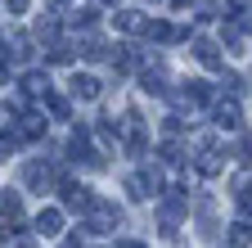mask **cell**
Masks as SVG:
<instances>
[{
  "label": "cell",
  "mask_w": 252,
  "mask_h": 248,
  "mask_svg": "<svg viewBox=\"0 0 252 248\" xmlns=\"http://www.w3.org/2000/svg\"><path fill=\"white\" fill-rule=\"evenodd\" d=\"M122 221V212H117V203H108V199H99V203H94L90 212H86V235H108L113 226Z\"/></svg>",
  "instance_id": "cell-1"
},
{
  "label": "cell",
  "mask_w": 252,
  "mask_h": 248,
  "mask_svg": "<svg viewBox=\"0 0 252 248\" xmlns=\"http://www.w3.org/2000/svg\"><path fill=\"white\" fill-rule=\"evenodd\" d=\"M94 203H99V199H94V190H86V185H77V180L63 185V208H72V212H90Z\"/></svg>",
  "instance_id": "cell-2"
},
{
  "label": "cell",
  "mask_w": 252,
  "mask_h": 248,
  "mask_svg": "<svg viewBox=\"0 0 252 248\" xmlns=\"http://www.w3.org/2000/svg\"><path fill=\"white\" fill-rule=\"evenodd\" d=\"M212 117H216L220 131H239V127H243V113H239L234 100H216V104H212Z\"/></svg>",
  "instance_id": "cell-3"
},
{
  "label": "cell",
  "mask_w": 252,
  "mask_h": 248,
  "mask_svg": "<svg viewBox=\"0 0 252 248\" xmlns=\"http://www.w3.org/2000/svg\"><path fill=\"white\" fill-rule=\"evenodd\" d=\"M0 216H5V230H14L23 221V199L14 190H5V199H0Z\"/></svg>",
  "instance_id": "cell-4"
},
{
  "label": "cell",
  "mask_w": 252,
  "mask_h": 248,
  "mask_svg": "<svg viewBox=\"0 0 252 248\" xmlns=\"http://www.w3.org/2000/svg\"><path fill=\"white\" fill-rule=\"evenodd\" d=\"M194 59H198L203 68H220V45L207 41V36H198V41H194Z\"/></svg>",
  "instance_id": "cell-5"
},
{
  "label": "cell",
  "mask_w": 252,
  "mask_h": 248,
  "mask_svg": "<svg viewBox=\"0 0 252 248\" xmlns=\"http://www.w3.org/2000/svg\"><path fill=\"white\" fill-rule=\"evenodd\" d=\"M72 100H99V77L77 72V77H72Z\"/></svg>",
  "instance_id": "cell-6"
},
{
  "label": "cell",
  "mask_w": 252,
  "mask_h": 248,
  "mask_svg": "<svg viewBox=\"0 0 252 248\" xmlns=\"http://www.w3.org/2000/svg\"><path fill=\"white\" fill-rule=\"evenodd\" d=\"M59 226H63V212H59V208H41V212H36V235L50 239V235H59Z\"/></svg>",
  "instance_id": "cell-7"
},
{
  "label": "cell",
  "mask_w": 252,
  "mask_h": 248,
  "mask_svg": "<svg viewBox=\"0 0 252 248\" xmlns=\"http://www.w3.org/2000/svg\"><path fill=\"white\" fill-rule=\"evenodd\" d=\"M23 90H27L32 100H50V95H54V90H50V77H45V72H27V77H23Z\"/></svg>",
  "instance_id": "cell-8"
},
{
  "label": "cell",
  "mask_w": 252,
  "mask_h": 248,
  "mask_svg": "<svg viewBox=\"0 0 252 248\" xmlns=\"http://www.w3.org/2000/svg\"><path fill=\"white\" fill-rule=\"evenodd\" d=\"M117 27H122V32H149V23H144L140 9H122L117 14Z\"/></svg>",
  "instance_id": "cell-9"
},
{
  "label": "cell",
  "mask_w": 252,
  "mask_h": 248,
  "mask_svg": "<svg viewBox=\"0 0 252 248\" xmlns=\"http://www.w3.org/2000/svg\"><path fill=\"white\" fill-rule=\"evenodd\" d=\"M248 244H252V221L243 216V221L230 226V248H248Z\"/></svg>",
  "instance_id": "cell-10"
},
{
  "label": "cell",
  "mask_w": 252,
  "mask_h": 248,
  "mask_svg": "<svg viewBox=\"0 0 252 248\" xmlns=\"http://www.w3.org/2000/svg\"><path fill=\"white\" fill-rule=\"evenodd\" d=\"M140 86H144V95H171L162 72H144V77H140Z\"/></svg>",
  "instance_id": "cell-11"
},
{
  "label": "cell",
  "mask_w": 252,
  "mask_h": 248,
  "mask_svg": "<svg viewBox=\"0 0 252 248\" xmlns=\"http://www.w3.org/2000/svg\"><path fill=\"white\" fill-rule=\"evenodd\" d=\"M18 122H23V136H27V140H41V136H45V117L27 113V117H18Z\"/></svg>",
  "instance_id": "cell-12"
},
{
  "label": "cell",
  "mask_w": 252,
  "mask_h": 248,
  "mask_svg": "<svg viewBox=\"0 0 252 248\" xmlns=\"http://www.w3.org/2000/svg\"><path fill=\"white\" fill-rule=\"evenodd\" d=\"M45 108H50V117H59V122H68V113H72V104L63 100V95H50V100H45Z\"/></svg>",
  "instance_id": "cell-13"
},
{
  "label": "cell",
  "mask_w": 252,
  "mask_h": 248,
  "mask_svg": "<svg viewBox=\"0 0 252 248\" xmlns=\"http://www.w3.org/2000/svg\"><path fill=\"white\" fill-rule=\"evenodd\" d=\"M50 64H72V45H54L50 50Z\"/></svg>",
  "instance_id": "cell-14"
},
{
  "label": "cell",
  "mask_w": 252,
  "mask_h": 248,
  "mask_svg": "<svg viewBox=\"0 0 252 248\" xmlns=\"http://www.w3.org/2000/svg\"><path fill=\"white\" fill-rule=\"evenodd\" d=\"M220 86H225V90H230V95H239V90H243V77H234V72H225V81H220Z\"/></svg>",
  "instance_id": "cell-15"
},
{
  "label": "cell",
  "mask_w": 252,
  "mask_h": 248,
  "mask_svg": "<svg viewBox=\"0 0 252 248\" xmlns=\"http://www.w3.org/2000/svg\"><path fill=\"white\" fill-rule=\"evenodd\" d=\"M27 5H32V0H5V9H9V14H27Z\"/></svg>",
  "instance_id": "cell-16"
},
{
  "label": "cell",
  "mask_w": 252,
  "mask_h": 248,
  "mask_svg": "<svg viewBox=\"0 0 252 248\" xmlns=\"http://www.w3.org/2000/svg\"><path fill=\"white\" fill-rule=\"evenodd\" d=\"M59 248H81V230H72V235H68V239H63Z\"/></svg>",
  "instance_id": "cell-17"
},
{
  "label": "cell",
  "mask_w": 252,
  "mask_h": 248,
  "mask_svg": "<svg viewBox=\"0 0 252 248\" xmlns=\"http://www.w3.org/2000/svg\"><path fill=\"white\" fill-rule=\"evenodd\" d=\"M14 248H36V239H32V235H18V239H14Z\"/></svg>",
  "instance_id": "cell-18"
},
{
  "label": "cell",
  "mask_w": 252,
  "mask_h": 248,
  "mask_svg": "<svg viewBox=\"0 0 252 248\" xmlns=\"http://www.w3.org/2000/svg\"><path fill=\"white\" fill-rule=\"evenodd\" d=\"M243 163H252V131L243 136Z\"/></svg>",
  "instance_id": "cell-19"
},
{
  "label": "cell",
  "mask_w": 252,
  "mask_h": 248,
  "mask_svg": "<svg viewBox=\"0 0 252 248\" xmlns=\"http://www.w3.org/2000/svg\"><path fill=\"white\" fill-rule=\"evenodd\" d=\"M117 248H144L140 239H117Z\"/></svg>",
  "instance_id": "cell-20"
},
{
  "label": "cell",
  "mask_w": 252,
  "mask_h": 248,
  "mask_svg": "<svg viewBox=\"0 0 252 248\" xmlns=\"http://www.w3.org/2000/svg\"><path fill=\"white\" fill-rule=\"evenodd\" d=\"M234 5H252V0H234Z\"/></svg>",
  "instance_id": "cell-21"
},
{
  "label": "cell",
  "mask_w": 252,
  "mask_h": 248,
  "mask_svg": "<svg viewBox=\"0 0 252 248\" xmlns=\"http://www.w3.org/2000/svg\"><path fill=\"white\" fill-rule=\"evenodd\" d=\"M104 5H117V0H104Z\"/></svg>",
  "instance_id": "cell-22"
}]
</instances>
